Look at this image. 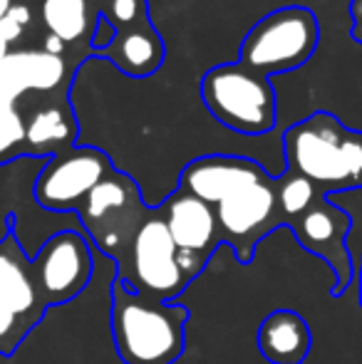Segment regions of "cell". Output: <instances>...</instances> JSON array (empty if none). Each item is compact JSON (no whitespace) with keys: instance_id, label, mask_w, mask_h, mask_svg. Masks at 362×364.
<instances>
[{"instance_id":"4","label":"cell","mask_w":362,"mask_h":364,"mask_svg":"<svg viewBox=\"0 0 362 364\" xmlns=\"http://www.w3.org/2000/svg\"><path fill=\"white\" fill-rule=\"evenodd\" d=\"M320 43V25L313 10L288 5L261 18L241 43L238 63L271 80L308 63Z\"/></svg>"},{"instance_id":"17","label":"cell","mask_w":362,"mask_h":364,"mask_svg":"<svg viewBox=\"0 0 362 364\" xmlns=\"http://www.w3.org/2000/svg\"><path fill=\"white\" fill-rule=\"evenodd\" d=\"M35 10L45 33L60 38L80 55H90V38L97 23V10L92 0H35Z\"/></svg>"},{"instance_id":"5","label":"cell","mask_w":362,"mask_h":364,"mask_svg":"<svg viewBox=\"0 0 362 364\" xmlns=\"http://www.w3.org/2000/svg\"><path fill=\"white\" fill-rule=\"evenodd\" d=\"M149 213L151 208L144 203L139 183L129 173L112 168L95 186L78 216L92 243L107 258L122 263Z\"/></svg>"},{"instance_id":"8","label":"cell","mask_w":362,"mask_h":364,"mask_svg":"<svg viewBox=\"0 0 362 364\" xmlns=\"http://www.w3.org/2000/svg\"><path fill=\"white\" fill-rule=\"evenodd\" d=\"M216 208V220L221 228L223 245L236 253L243 265L251 263L258 243L283 225L278 208V191L275 178L266 173L258 181L248 183L246 188L236 191L233 196L223 198Z\"/></svg>"},{"instance_id":"16","label":"cell","mask_w":362,"mask_h":364,"mask_svg":"<svg viewBox=\"0 0 362 364\" xmlns=\"http://www.w3.org/2000/svg\"><path fill=\"white\" fill-rule=\"evenodd\" d=\"M310 347V327L295 310H273L258 327V350L271 364H303Z\"/></svg>"},{"instance_id":"13","label":"cell","mask_w":362,"mask_h":364,"mask_svg":"<svg viewBox=\"0 0 362 364\" xmlns=\"http://www.w3.org/2000/svg\"><path fill=\"white\" fill-rule=\"evenodd\" d=\"M266 173V168L253 159L208 154V156H198L183 166L179 188L206 201L208 206H218L223 198L233 196Z\"/></svg>"},{"instance_id":"11","label":"cell","mask_w":362,"mask_h":364,"mask_svg":"<svg viewBox=\"0 0 362 364\" xmlns=\"http://www.w3.org/2000/svg\"><path fill=\"white\" fill-rule=\"evenodd\" d=\"M290 230L295 233L298 243L305 250L323 258L335 273L333 295H343L348 285L353 283L355 263L348 248V235L353 230V218L345 208L328 201V196H320L308 211L303 213Z\"/></svg>"},{"instance_id":"21","label":"cell","mask_w":362,"mask_h":364,"mask_svg":"<svg viewBox=\"0 0 362 364\" xmlns=\"http://www.w3.org/2000/svg\"><path fill=\"white\" fill-rule=\"evenodd\" d=\"M25 156V119L20 109L0 107V166Z\"/></svg>"},{"instance_id":"20","label":"cell","mask_w":362,"mask_h":364,"mask_svg":"<svg viewBox=\"0 0 362 364\" xmlns=\"http://www.w3.org/2000/svg\"><path fill=\"white\" fill-rule=\"evenodd\" d=\"M97 15H105L115 25L117 35L139 33L154 28L149 20V3L147 0H95Z\"/></svg>"},{"instance_id":"25","label":"cell","mask_w":362,"mask_h":364,"mask_svg":"<svg viewBox=\"0 0 362 364\" xmlns=\"http://www.w3.org/2000/svg\"><path fill=\"white\" fill-rule=\"evenodd\" d=\"M13 48H15V45L10 43V40L5 38V33H3V30H0V60H3V58H8V55L13 53Z\"/></svg>"},{"instance_id":"2","label":"cell","mask_w":362,"mask_h":364,"mask_svg":"<svg viewBox=\"0 0 362 364\" xmlns=\"http://www.w3.org/2000/svg\"><path fill=\"white\" fill-rule=\"evenodd\" d=\"M288 171L333 193L362 186V132L343 127L328 112H315L283 134Z\"/></svg>"},{"instance_id":"23","label":"cell","mask_w":362,"mask_h":364,"mask_svg":"<svg viewBox=\"0 0 362 364\" xmlns=\"http://www.w3.org/2000/svg\"><path fill=\"white\" fill-rule=\"evenodd\" d=\"M117 40V30L105 15H97V23H95V30H92V38H90V50L95 55H105L107 50L115 45Z\"/></svg>"},{"instance_id":"7","label":"cell","mask_w":362,"mask_h":364,"mask_svg":"<svg viewBox=\"0 0 362 364\" xmlns=\"http://www.w3.org/2000/svg\"><path fill=\"white\" fill-rule=\"evenodd\" d=\"M112 159L97 146H73L45 159L33 198L45 211H80L95 186L112 171Z\"/></svg>"},{"instance_id":"1","label":"cell","mask_w":362,"mask_h":364,"mask_svg":"<svg viewBox=\"0 0 362 364\" xmlns=\"http://www.w3.org/2000/svg\"><path fill=\"white\" fill-rule=\"evenodd\" d=\"M110 327L115 350L124 364H174L186 347L188 310L183 305L149 300L112 283Z\"/></svg>"},{"instance_id":"27","label":"cell","mask_w":362,"mask_h":364,"mask_svg":"<svg viewBox=\"0 0 362 364\" xmlns=\"http://www.w3.org/2000/svg\"><path fill=\"white\" fill-rule=\"evenodd\" d=\"M360 300H362V270H360Z\"/></svg>"},{"instance_id":"12","label":"cell","mask_w":362,"mask_h":364,"mask_svg":"<svg viewBox=\"0 0 362 364\" xmlns=\"http://www.w3.org/2000/svg\"><path fill=\"white\" fill-rule=\"evenodd\" d=\"M70 63L45 50H13L0 60V107L18 109L28 95H58L70 82Z\"/></svg>"},{"instance_id":"6","label":"cell","mask_w":362,"mask_h":364,"mask_svg":"<svg viewBox=\"0 0 362 364\" xmlns=\"http://www.w3.org/2000/svg\"><path fill=\"white\" fill-rule=\"evenodd\" d=\"M117 278L127 285V290L159 302L176 300L188 288L191 280L183 275L176 258V245L159 208H151L129 253L122 263H117Z\"/></svg>"},{"instance_id":"22","label":"cell","mask_w":362,"mask_h":364,"mask_svg":"<svg viewBox=\"0 0 362 364\" xmlns=\"http://www.w3.org/2000/svg\"><path fill=\"white\" fill-rule=\"evenodd\" d=\"M30 332H33V325L0 302V355L3 357L13 355Z\"/></svg>"},{"instance_id":"3","label":"cell","mask_w":362,"mask_h":364,"mask_svg":"<svg viewBox=\"0 0 362 364\" xmlns=\"http://www.w3.org/2000/svg\"><path fill=\"white\" fill-rule=\"evenodd\" d=\"M201 100L216 122L243 136H261L278 122V100L268 77L223 63L201 77Z\"/></svg>"},{"instance_id":"18","label":"cell","mask_w":362,"mask_h":364,"mask_svg":"<svg viewBox=\"0 0 362 364\" xmlns=\"http://www.w3.org/2000/svg\"><path fill=\"white\" fill-rule=\"evenodd\" d=\"M164 40L156 28L117 35L115 45L102 58L115 63L127 77H149L164 65Z\"/></svg>"},{"instance_id":"10","label":"cell","mask_w":362,"mask_h":364,"mask_svg":"<svg viewBox=\"0 0 362 364\" xmlns=\"http://www.w3.org/2000/svg\"><path fill=\"white\" fill-rule=\"evenodd\" d=\"M33 275L45 305H65L75 300L92 280V248L78 230L50 235L33 260Z\"/></svg>"},{"instance_id":"14","label":"cell","mask_w":362,"mask_h":364,"mask_svg":"<svg viewBox=\"0 0 362 364\" xmlns=\"http://www.w3.org/2000/svg\"><path fill=\"white\" fill-rule=\"evenodd\" d=\"M0 302L25 317L33 327H38V322L50 310L35 283L33 263L25 255L13 228L0 238Z\"/></svg>"},{"instance_id":"28","label":"cell","mask_w":362,"mask_h":364,"mask_svg":"<svg viewBox=\"0 0 362 364\" xmlns=\"http://www.w3.org/2000/svg\"><path fill=\"white\" fill-rule=\"evenodd\" d=\"M92 3H95V0H92Z\"/></svg>"},{"instance_id":"19","label":"cell","mask_w":362,"mask_h":364,"mask_svg":"<svg viewBox=\"0 0 362 364\" xmlns=\"http://www.w3.org/2000/svg\"><path fill=\"white\" fill-rule=\"evenodd\" d=\"M275 191H278L280 218H283V225H288V228L303 216L320 196H328V193L320 191L310 178L300 176V173H295V171H288V168H285L283 176L275 178Z\"/></svg>"},{"instance_id":"24","label":"cell","mask_w":362,"mask_h":364,"mask_svg":"<svg viewBox=\"0 0 362 364\" xmlns=\"http://www.w3.org/2000/svg\"><path fill=\"white\" fill-rule=\"evenodd\" d=\"M43 50L50 55H60V58H65L68 55V45L63 43L60 38H55V35H43Z\"/></svg>"},{"instance_id":"26","label":"cell","mask_w":362,"mask_h":364,"mask_svg":"<svg viewBox=\"0 0 362 364\" xmlns=\"http://www.w3.org/2000/svg\"><path fill=\"white\" fill-rule=\"evenodd\" d=\"M13 3H15V0H0V20H3L5 15L10 13V8H13Z\"/></svg>"},{"instance_id":"29","label":"cell","mask_w":362,"mask_h":364,"mask_svg":"<svg viewBox=\"0 0 362 364\" xmlns=\"http://www.w3.org/2000/svg\"><path fill=\"white\" fill-rule=\"evenodd\" d=\"M360 43H362V40H360Z\"/></svg>"},{"instance_id":"15","label":"cell","mask_w":362,"mask_h":364,"mask_svg":"<svg viewBox=\"0 0 362 364\" xmlns=\"http://www.w3.org/2000/svg\"><path fill=\"white\" fill-rule=\"evenodd\" d=\"M25 119V156L50 159L60 151L78 146L80 124L68 100H55L50 105H38Z\"/></svg>"},{"instance_id":"9","label":"cell","mask_w":362,"mask_h":364,"mask_svg":"<svg viewBox=\"0 0 362 364\" xmlns=\"http://www.w3.org/2000/svg\"><path fill=\"white\" fill-rule=\"evenodd\" d=\"M169 235L176 245V258L188 280L203 273L211 255L223 245L216 208L191 193L176 188L159 206Z\"/></svg>"}]
</instances>
